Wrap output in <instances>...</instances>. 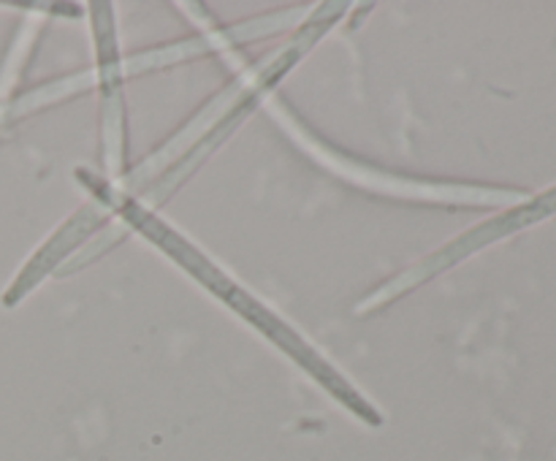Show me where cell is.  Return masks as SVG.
<instances>
[{
    "label": "cell",
    "mask_w": 556,
    "mask_h": 461,
    "mask_svg": "<svg viewBox=\"0 0 556 461\" xmlns=\"http://www.w3.org/2000/svg\"><path fill=\"white\" fill-rule=\"evenodd\" d=\"M92 190H96V193L101 195V204H106V206H112V209H117L119 215H123L125 222H130V226H134L136 231H141V233H144V236H150L152 242L161 244V247L166 249V253L172 255V258H177L179 264H182L185 269L190 271V274L199 277V280L204 282V285L210 287V291H215L217 296L226 298V302L231 304V307L237 309V312H242L244 318L253 320V323L258 325L261 331H266V334H269L271 340L280 342V345L286 347V350H291L293 356H296V361L304 363V367H307L309 372H313L315 377L320 380V383L329 385V388L334 390V394L340 396V399L345 401L348 407H353V410H356L358 415L367 418V421H372V423L380 421V418L375 415L372 410H369L367 401H364L362 396L356 394V390L348 388L345 380L337 377V372H331V369L326 367V363L320 361V358L315 356V353L309 350V347L304 345V342L299 340L296 334H293V331H288L286 325H282L280 320L275 318V315L266 312V309L261 307V304L255 302V298L244 296V293L239 291V287L233 285V282L228 280V277L223 274L220 269H217V266H212L210 260H206L204 255L199 253V249L190 247V244L185 242V239L179 236L177 231H174V228H168L166 222L155 220V217H152L150 212L144 209V206H139V204H136V201H130V199H123V195L114 193V190H101V188H92Z\"/></svg>",
    "instance_id": "6da1fadb"
}]
</instances>
